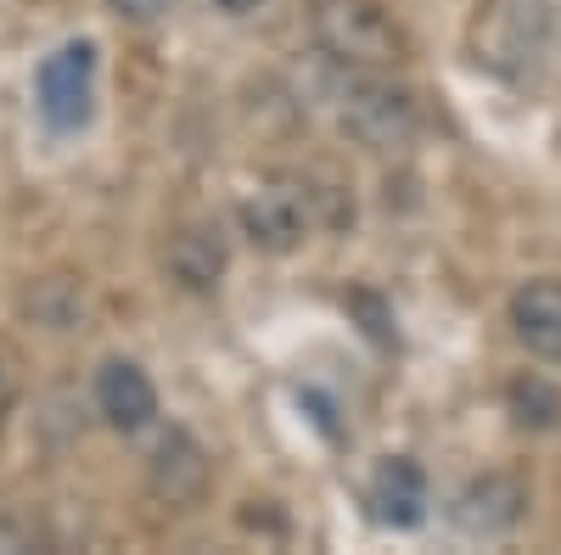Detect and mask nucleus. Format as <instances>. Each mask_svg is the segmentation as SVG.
<instances>
[{
    "mask_svg": "<svg viewBox=\"0 0 561 555\" xmlns=\"http://www.w3.org/2000/svg\"><path fill=\"white\" fill-rule=\"evenodd\" d=\"M309 34L354 73H388L404 62V28L382 0H309Z\"/></svg>",
    "mask_w": 561,
    "mask_h": 555,
    "instance_id": "f257e3e1",
    "label": "nucleus"
},
{
    "mask_svg": "<svg viewBox=\"0 0 561 555\" xmlns=\"http://www.w3.org/2000/svg\"><path fill=\"white\" fill-rule=\"evenodd\" d=\"M415 96L388 79H365L343 96V135L365 152H404L415 141Z\"/></svg>",
    "mask_w": 561,
    "mask_h": 555,
    "instance_id": "f03ea898",
    "label": "nucleus"
},
{
    "mask_svg": "<svg viewBox=\"0 0 561 555\" xmlns=\"http://www.w3.org/2000/svg\"><path fill=\"white\" fill-rule=\"evenodd\" d=\"M34 102L45 113L51 129H79L90 124V107H96V45L90 39H68L34 73Z\"/></svg>",
    "mask_w": 561,
    "mask_h": 555,
    "instance_id": "7ed1b4c3",
    "label": "nucleus"
},
{
    "mask_svg": "<svg viewBox=\"0 0 561 555\" xmlns=\"http://www.w3.org/2000/svg\"><path fill=\"white\" fill-rule=\"evenodd\" d=\"M242 230L264 253H293L309 236V185L298 180H264L242 203Z\"/></svg>",
    "mask_w": 561,
    "mask_h": 555,
    "instance_id": "20e7f679",
    "label": "nucleus"
},
{
    "mask_svg": "<svg viewBox=\"0 0 561 555\" xmlns=\"http://www.w3.org/2000/svg\"><path fill=\"white\" fill-rule=\"evenodd\" d=\"M365 505L382 528H415L427 517V472H421L410 454H388L382 466L370 472Z\"/></svg>",
    "mask_w": 561,
    "mask_h": 555,
    "instance_id": "39448f33",
    "label": "nucleus"
},
{
    "mask_svg": "<svg viewBox=\"0 0 561 555\" xmlns=\"http://www.w3.org/2000/svg\"><path fill=\"white\" fill-rule=\"evenodd\" d=\"M523 505H528V494H523L517 477L489 472V477H478V483L460 488V499H455V528L472 533V539H494V533H505V528H517Z\"/></svg>",
    "mask_w": 561,
    "mask_h": 555,
    "instance_id": "423d86ee",
    "label": "nucleus"
},
{
    "mask_svg": "<svg viewBox=\"0 0 561 555\" xmlns=\"http://www.w3.org/2000/svg\"><path fill=\"white\" fill-rule=\"evenodd\" d=\"M96 409L118 432H140L158 415V388L135 359H107L102 377H96Z\"/></svg>",
    "mask_w": 561,
    "mask_h": 555,
    "instance_id": "0eeeda50",
    "label": "nucleus"
},
{
    "mask_svg": "<svg viewBox=\"0 0 561 555\" xmlns=\"http://www.w3.org/2000/svg\"><path fill=\"white\" fill-rule=\"evenodd\" d=\"M511 326L528 354L561 359V281H528L511 298Z\"/></svg>",
    "mask_w": 561,
    "mask_h": 555,
    "instance_id": "6e6552de",
    "label": "nucleus"
},
{
    "mask_svg": "<svg viewBox=\"0 0 561 555\" xmlns=\"http://www.w3.org/2000/svg\"><path fill=\"white\" fill-rule=\"evenodd\" d=\"M169 275L185 292H214L225 275V236L214 224H185L169 242Z\"/></svg>",
    "mask_w": 561,
    "mask_h": 555,
    "instance_id": "1a4fd4ad",
    "label": "nucleus"
},
{
    "mask_svg": "<svg viewBox=\"0 0 561 555\" xmlns=\"http://www.w3.org/2000/svg\"><path fill=\"white\" fill-rule=\"evenodd\" d=\"M152 483L169 505H192L203 488H208V454L197 449L192 432H169L158 460H152Z\"/></svg>",
    "mask_w": 561,
    "mask_h": 555,
    "instance_id": "9d476101",
    "label": "nucleus"
},
{
    "mask_svg": "<svg viewBox=\"0 0 561 555\" xmlns=\"http://www.w3.org/2000/svg\"><path fill=\"white\" fill-rule=\"evenodd\" d=\"M511 409H517L523 427H556L561 421V393L545 388L539 377H528V382L511 388Z\"/></svg>",
    "mask_w": 561,
    "mask_h": 555,
    "instance_id": "9b49d317",
    "label": "nucleus"
},
{
    "mask_svg": "<svg viewBox=\"0 0 561 555\" xmlns=\"http://www.w3.org/2000/svg\"><path fill=\"white\" fill-rule=\"evenodd\" d=\"M169 7H174V0H113V12L129 18V23H158Z\"/></svg>",
    "mask_w": 561,
    "mask_h": 555,
    "instance_id": "f8f14e48",
    "label": "nucleus"
},
{
    "mask_svg": "<svg viewBox=\"0 0 561 555\" xmlns=\"http://www.w3.org/2000/svg\"><path fill=\"white\" fill-rule=\"evenodd\" d=\"M259 7H264V0H219V12H230V18H248Z\"/></svg>",
    "mask_w": 561,
    "mask_h": 555,
    "instance_id": "ddd939ff",
    "label": "nucleus"
},
{
    "mask_svg": "<svg viewBox=\"0 0 561 555\" xmlns=\"http://www.w3.org/2000/svg\"><path fill=\"white\" fill-rule=\"evenodd\" d=\"M7 409H12V382H7V370H0V427H7Z\"/></svg>",
    "mask_w": 561,
    "mask_h": 555,
    "instance_id": "4468645a",
    "label": "nucleus"
}]
</instances>
